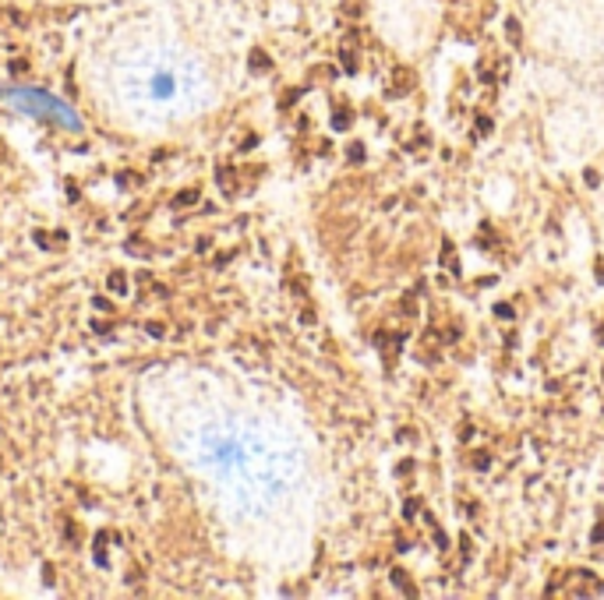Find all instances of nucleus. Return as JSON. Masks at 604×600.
<instances>
[{
	"label": "nucleus",
	"mask_w": 604,
	"mask_h": 600,
	"mask_svg": "<svg viewBox=\"0 0 604 600\" xmlns=\"http://www.w3.org/2000/svg\"><path fill=\"white\" fill-rule=\"evenodd\" d=\"M343 67H346V71H350V74H353V71H357V60H353V53H343Z\"/></svg>",
	"instance_id": "nucleus-6"
},
{
	"label": "nucleus",
	"mask_w": 604,
	"mask_h": 600,
	"mask_svg": "<svg viewBox=\"0 0 604 600\" xmlns=\"http://www.w3.org/2000/svg\"><path fill=\"white\" fill-rule=\"evenodd\" d=\"M488 463H491V459H488V452H477V456H473V466H477V470H484Z\"/></svg>",
	"instance_id": "nucleus-5"
},
{
	"label": "nucleus",
	"mask_w": 604,
	"mask_h": 600,
	"mask_svg": "<svg viewBox=\"0 0 604 600\" xmlns=\"http://www.w3.org/2000/svg\"><path fill=\"white\" fill-rule=\"evenodd\" d=\"M187 202H198V191H184V194H177V205H187Z\"/></svg>",
	"instance_id": "nucleus-4"
},
{
	"label": "nucleus",
	"mask_w": 604,
	"mask_h": 600,
	"mask_svg": "<svg viewBox=\"0 0 604 600\" xmlns=\"http://www.w3.org/2000/svg\"><path fill=\"white\" fill-rule=\"evenodd\" d=\"M594 540H604V526H597V530H594Z\"/></svg>",
	"instance_id": "nucleus-10"
},
{
	"label": "nucleus",
	"mask_w": 604,
	"mask_h": 600,
	"mask_svg": "<svg viewBox=\"0 0 604 600\" xmlns=\"http://www.w3.org/2000/svg\"><path fill=\"white\" fill-rule=\"evenodd\" d=\"M0 103H7L18 113L39 117V120H46V124H57L64 131H78L82 127V117H78L64 99H57V96H50L43 89H4L0 92Z\"/></svg>",
	"instance_id": "nucleus-1"
},
{
	"label": "nucleus",
	"mask_w": 604,
	"mask_h": 600,
	"mask_svg": "<svg viewBox=\"0 0 604 600\" xmlns=\"http://www.w3.org/2000/svg\"><path fill=\"white\" fill-rule=\"evenodd\" d=\"M392 583H396V586H399V590H407V593H414V586H410V579H407V576H403V572H399V569H396V572H392Z\"/></svg>",
	"instance_id": "nucleus-2"
},
{
	"label": "nucleus",
	"mask_w": 604,
	"mask_h": 600,
	"mask_svg": "<svg viewBox=\"0 0 604 600\" xmlns=\"http://www.w3.org/2000/svg\"><path fill=\"white\" fill-rule=\"evenodd\" d=\"M350 155H353V163H364V148H360V145H353Z\"/></svg>",
	"instance_id": "nucleus-8"
},
{
	"label": "nucleus",
	"mask_w": 604,
	"mask_h": 600,
	"mask_svg": "<svg viewBox=\"0 0 604 600\" xmlns=\"http://www.w3.org/2000/svg\"><path fill=\"white\" fill-rule=\"evenodd\" d=\"M346 124H350V113L339 110V113H336V127H346Z\"/></svg>",
	"instance_id": "nucleus-7"
},
{
	"label": "nucleus",
	"mask_w": 604,
	"mask_h": 600,
	"mask_svg": "<svg viewBox=\"0 0 604 600\" xmlns=\"http://www.w3.org/2000/svg\"><path fill=\"white\" fill-rule=\"evenodd\" d=\"M477 134H491V120L488 117H477Z\"/></svg>",
	"instance_id": "nucleus-3"
},
{
	"label": "nucleus",
	"mask_w": 604,
	"mask_h": 600,
	"mask_svg": "<svg viewBox=\"0 0 604 600\" xmlns=\"http://www.w3.org/2000/svg\"><path fill=\"white\" fill-rule=\"evenodd\" d=\"M251 64H255V67H269V57H262V53H255V57H251Z\"/></svg>",
	"instance_id": "nucleus-9"
}]
</instances>
